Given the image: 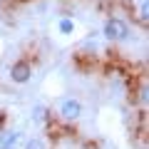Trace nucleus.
Segmentation results:
<instances>
[{"instance_id":"obj_1","label":"nucleus","mask_w":149,"mask_h":149,"mask_svg":"<svg viewBox=\"0 0 149 149\" xmlns=\"http://www.w3.org/2000/svg\"><path fill=\"white\" fill-rule=\"evenodd\" d=\"M104 37H109V40H124V37L129 35V27L124 20H119V17H109V20L104 22Z\"/></svg>"},{"instance_id":"obj_2","label":"nucleus","mask_w":149,"mask_h":149,"mask_svg":"<svg viewBox=\"0 0 149 149\" xmlns=\"http://www.w3.org/2000/svg\"><path fill=\"white\" fill-rule=\"evenodd\" d=\"M60 114H62L67 122H74V119L82 117V102L74 100V97H67V100L60 102Z\"/></svg>"},{"instance_id":"obj_3","label":"nucleus","mask_w":149,"mask_h":149,"mask_svg":"<svg viewBox=\"0 0 149 149\" xmlns=\"http://www.w3.org/2000/svg\"><path fill=\"white\" fill-rule=\"evenodd\" d=\"M30 74H32L30 62H25V60H17V62H13V67H10V80H13V82H17V85H25V82L30 80Z\"/></svg>"},{"instance_id":"obj_4","label":"nucleus","mask_w":149,"mask_h":149,"mask_svg":"<svg viewBox=\"0 0 149 149\" xmlns=\"http://www.w3.org/2000/svg\"><path fill=\"white\" fill-rule=\"evenodd\" d=\"M20 142V132H5L0 134V149H15Z\"/></svg>"},{"instance_id":"obj_5","label":"nucleus","mask_w":149,"mask_h":149,"mask_svg":"<svg viewBox=\"0 0 149 149\" xmlns=\"http://www.w3.org/2000/svg\"><path fill=\"white\" fill-rule=\"evenodd\" d=\"M57 27H60L62 35H72V32H74V22L70 20V17H62V20L57 22Z\"/></svg>"},{"instance_id":"obj_6","label":"nucleus","mask_w":149,"mask_h":149,"mask_svg":"<svg viewBox=\"0 0 149 149\" xmlns=\"http://www.w3.org/2000/svg\"><path fill=\"white\" fill-rule=\"evenodd\" d=\"M25 149H47V144H45V139L32 137V139H27V142H25Z\"/></svg>"},{"instance_id":"obj_7","label":"nucleus","mask_w":149,"mask_h":149,"mask_svg":"<svg viewBox=\"0 0 149 149\" xmlns=\"http://www.w3.org/2000/svg\"><path fill=\"white\" fill-rule=\"evenodd\" d=\"M42 117H45V107H40V104H37L35 109H32V119H42Z\"/></svg>"}]
</instances>
